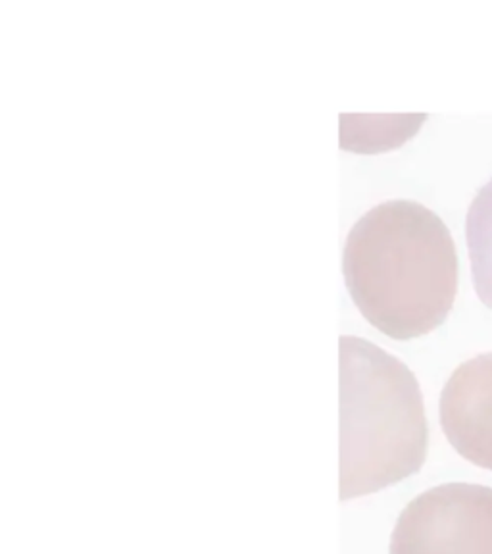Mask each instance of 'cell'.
Here are the masks:
<instances>
[{"label":"cell","mask_w":492,"mask_h":554,"mask_svg":"<svg viewBox=\"0 0 492 554\" xmlns=\"http://www.w3.org/2000/svg\"><path fill=\"white\" fill-rule=\"evenodd\" d=\"M342 269L356 308L398 341L439 327L458 291L448 227L412 200H389L363 214L346 237Z\"/></svg>","instance_id":"obj_1"},{"label":"cell","mask_w":492,"mask_h":554,"mask_svg":"<svg viewBox=\"0 0 492 554\" xmlns=\"http://www.w3.org/2000/svg\"><path fill=\"white\" fill-rule=\"evenodd\" d=\"M467 246L475 291L492 308V179L471 202L467 214Z\"/></svg>","instance_id":"obj_5"},{"label":"cell","mask_w":492,"mask_h":554,"mask_svg":"<svg viewBox=\"0 0 492 554\" xmlns=\"http://www.w3.org/2000/svg\"><path fill=\"white\" fill-rule=\"evenodd\" d=\"M390 554H492V489L448 483L419 494L398 518Z\"/></svg>","instance_id":"obj_3"},{"label":"cell","mask_w":492,"mask_h":554,"mask_svg":"<svg viewBox=\"0 0 492 554\" xmlns=\"http://www.w3.org/2000/svg\"><path fill=\"white\" fill-rule=\"evenodd\" d=\"M441 424L464 458L492 469V352L452 373L441 395Z\"/></svg>","instance_id":"obj_4"},{"label":"cell","mask_w":492,"mask_h":554,"mask_svg":"<svg viewBox=\"0 0 492 554\" xmlns=\"http://www.w3.org/2000/svg\"><path fill=\"white\" fill-rule=\"evenodd\" d=\"M427 435L423 397L406 364L360 337L340 339V498L419 472Z\"/></svg>","instance_id":"obj_2"}]
</instances>
